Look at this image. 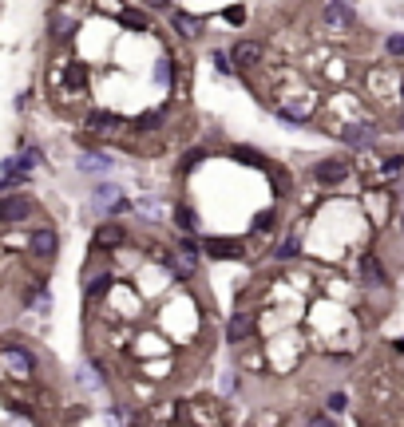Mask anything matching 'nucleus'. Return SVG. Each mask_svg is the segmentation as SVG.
<instances>
[{
  "mask_svg": "<svg viewBox=\"0 0 404 427\" xmlns=\"http://www.w3.org/2000/svg\"><path fill=\"white\" fill-rule=\"evenodd\" d=\"M313 178H317V182H325V186L345 182V178H349V162H345V158H325V162H317V166H313Z\"/></svg>",
  "mask_w": 404,
  "mask_h": 427,
  "instance_id": "1",
  "label": "nucleus"
},
{
  "mask_svg": "<svg viewBox=\"0 0 404 427\" xmlns=\"http://www.w3.org/2000/svg\"><path fill=\"white\" fill-rule=\"evenodd\" d=\"M325 24L333 32L349 28V24H353V8H349L345 0H329V4H325Z\"/></svg>",
  "mask_w": 404,
  "mask_h": 427,
  "instance_id": "2",
  "label": "nucleus"
},
{
  "mask_svg": "<svg viewBox=\"0 0 404 427\" xmlns=\"http://www.w3.org/2000/svg\"><path fill=\"white\" fill-rule=\"evenodd\" d=\"M32 210H36L32 198H4V202H0V218L4 221H24Z\"/></svg>",
  "mask_w": 404,
  "mask_h": 427,
  "instance_id": "3",
  "label": "nucleus"
},
{
  "mask_svg": "<svg viewBox=\"0 0 404 427\" xmlns=\"http://www.w3.org/2000/svg\"><path fill=\"white\" fill-rule=\"evenodd\" d=\"M202 250L211 253L214 261H218V257H242V245H238V241H230V237H206V241H202Z\"/></svg>",
  "mask_w": 404,
  "mask_h": 427,
  "instance_id": "4",
  "label": "nucleus"
},
{
  "mask_svg": "<svg viewBox=\"0 0 404 427\" xmlns=\"http://www.w3.org/2000/svg\"><path fill=\"white\" fill-rule=\"evenodd\" d=\"M234 60L242 63V67H254V63H262V44H258V40H242V44L234 47Z\"/></svg>",
  "mask_w": 404,
  "mask_h": 427,
  "instance_id": "5",
  "label": "nucleus"
},
{
  "mask_svg": "<svg viewBox=\"0 0 404 427\" xmlns=\"http://www.w3.org/2000/svg\"><path fill=\"white\" fill-rule=\"evenodd\" d=\"M87 127H92L96 135H115V131H119V119L107 115V111H92V115H87Z\"/></svg>",
  "mask_w": 404,
  "mask_h": 427,
  "instance_id": "6",
  "label": "nucleus"
},
{
  "mask_svg": "<svg viewBox=\"0 0 404 427\" xmlns=\"http://www.w3.org/2000/svg\"><path fill=\"white\" fill-rule=\"evenodd\" d=\"M123 226H99L96 230V245L99 250H107V245H123Z\"/></svg>",
  "mask_w": 404,
  "mask_h": 427,
  "instance_id": "7",
  "label": "nucleus"
},
{
  "mask_svg": "<svg viewBox=\"0 0 404 427\" xmlns=\"http://www.w3.org/2000/svg\"><path fill=\"white\" fill-rule=\"evenodd\" d=\"M32 253L36 257H52V253H56V234H52V230L32 234Z\"/></svg>",
  "mask_w": 404,
  "mask_h": 427,
  "instance_id": "8",
  "label": "nucleus"
},
{
  "mask_svg": "<svg viewBox=\"0 0 404 427\" xmlns=\"http://www.w3.org/2000/svg\"><path fill=\"white\" fill-rule=\"evenodd\" d=\"M4 360L12 364L17 372H32V368H36V360L28 356V352H20V348H4Z\"/></svg>",
  "mask_w": 404,
  "mask_h": 427,
  "instance_id": "9",
  "label": "nucleus"
},
{
  "mask_svg": "<svg viewBox=\"0 0 404 427\" xmlns=\"http://www.w3.org/2000/svg\"><path fill=\"white\" fill-rule=\"evenodd\" d=\"M365 281H369V285H388L385 265H381L376 257H365Z\"/></svg>",
  "mask_w": 404,
  "mask_h": 427,
  "instance_id": "10",
  "label": "nucleus"
},
{
  "mask_svg": "<svg viewBox=\"0 0 404 427\" xmlns=\"http://www.w3.org/2000/svg\"><path fill=\"white\" fill-rule=\"evenodd\" d=\"M250 329H254V320H250L246 313H242V316H234V320H230V340H242Z\"/></svg>",
  "mask_w": 404,
  "mask_h": 427,
  "instance_id": "11",
  "label": "nucleus"
},
{
  "mask_svg": "<svg viewBox=\"0 0 404 427\" xmlns=\"http://www.w3.org/2000/svg\"><path fill=\"white\" fill-rule=\"evenodd\" d=\"M175 28L182 32V36H198V20L187 12H175Z\"/></svg>",
  "mask_w": 404,
  "mask_h": 427,
  "instance_id": "12",
  "label": "nucleus"
},
{
  "mask_svg": "<svg viewBox=\"0 0 404 427\" xmlns=\"http://www.w3.org/2000/svg\"><path fill=\"white\" fill-rule=\"evenodd\" d=\"M178 226H182V230H198V218H194V210H187V206H182V210H178Z\"/></svg>",
  "mask_w": 404,
  "mask_h": 427,
  "instance_id": "13",
  "label": "nucleus"
},
{
  "mask_svg": "<svg viewBox=\"0 0 404 427\" xmlns=\"http://www.w3.org/2000/svg\"><path fill=\"white\" fill-rule=\"evenodd\" d=\"M345 139L349 142H369V131H365V127H345Z\"/></svg>",
  "mask_w": 404,
  "mask_h": 427,
  "instance_id": "14",
  "label": "nucleus"
},
{
  "mask_svg": "<svg viewBox=\"0 0 404 427\" xmlns=\"http://www.w3.org/2000/svg\"><path fill=\"white\" fill-rule=\"evenodd\" d=\"M123 24H127V28H147V20L139 12H123Z\"/></svg>",
  "mask_w": 404,
  "mask_h": 427,
  "instance_id": "15",
  "label": "nucleus"
},
{
  "mask_svg": "<svg viewBox=\"0 0 404 427\" xmlns=\"http://www.w3.org/2000/svg\"><path fill=\"white\" fill-rule=\"evenodd\" d=\"M155 127H159V115H151V111H147L143 119H139V131H155Z\"/></svg>",
  "mask_w": 404,
  "mask_h": 427,
  "instance_id": "16",
  "label": "nucleus"
},
{
  "mask_svg": "<svg viewBox=\"0 0 404 427\" xmlns=\"http://www.w3.org/2000/svg\"><path fill=\"white\" fill-rule=\"evenodd\" d=\"M388 52L392 56H404V36H388Z\"/></svg>",
  "mask_w": 404,
  "mask_h": 427,
  "instance_id": "17",
  "label": "nucleus"
},
{
  "mask_svg": "<svg viewBox=\"0 0 404 427\" xmlns=\"http://www.w3.org/2000/svg\"><path fill=\"white\" fill-rule=\"evenodd\" d=\"M214 67H218V72L226 76V72H230V56H222V52H214Z\"/></svg>",
  "mask_w": 404,
  "mask_h": 427,
  "instance_id": "18",
  "label": "nucleus"
},
{
  "mask_svg": "<svg viewBox=\"0 0 404 427\" xmlns=\"http://www.w3.org/2000/svg\"><path fill=\"white\" fill-rule=\"evenodd\" d=\"M83 76H87L83 67H72V72H67V83H72V87H80V83H83Z\"/></svg>",
  "mask_w": 404,
  "mask_h": 427,
  "instance_id": "19",
  "label": "nucleus"
},
{
  "mask_svg": "<svg viewBox=\"0 0 404 427\" xmlns=\"http://www.w3.org/2000/svg\"><path fill=\"white\" fill-rule=\"evenodd\" d=\"M254 226H258V230H270V226H274V214H270V210H266V214H258V221H254Z\"/></svg>",
  "mask_w": 404,
  "mask_h": 427,
  "instance_id": "20",
  "label": "nucleus"
},
{
  "mask_svg": "<svg viewBox=\"0 0 404 427\" xmlns=\"http://www.w3.org/2000/svg\"><path fill=\"white\" fill-rule=\"evenodd\" d=\"M107 281H111V277H96V281L87 285V293H103V289H107Z\"/></svg>",
  "mask_w": 404,
  "mask_h": 427,
  "instance_id": "21",
  "label": "nucleus"
},
{
  "mask_svg": "<svg viewBox=\"0 0 404 427\" xmlns=\"http://www.w3.org/2000/svg\"><path fill=\"white\" fill-rule=\"evenodd\" d=\"M293 253H297V241H293V237H290V241H286V245L277 250V257H293Z\"/></svg>",
  "mask_w": 404,
  "mask_h": 427,
  "instance_id": "22",
  "label": "nucleus"
},
{
  "mask_svg": "<svg viewBox=\"0 0 404 427\" xmlns=\"http://www.w3.org/2000/svg\"><path fill=\"white\" fill-rule=\"evenodd\" d=\"M155 76H159V79H162V83H167V79H171V63L162 60V63H159V67H155Z\"/></svg>",
  "mask_w": 404,
  "mask_h": 427,
  "instance_id": "23",
  "label": "nucleus"
},
{
  "mask_svg": "<svg viewBox=\"0 0 404 427\" xmlns=\"http://www.w3.org/2000/svg\"><path fill=\"white\" fill-rule=\"evenodd\" d=\"M329 408L341 411V408H349V404H345V395H329Z\"/></svg>",
  "mask_w": 404,
  "mask_h": 427,
  "instance_id": "24",
  "label": "nucleus"
},
{
  "mask_svg": "<svg viewBox=\"0 0 404 427\" xmlns=\"http://www.w3.org/2000/svg\"><path fill=\"white\" fill-rule=\"evenodd\" d=\"M151 4H155V8H167V0H151Z\"/></svg>",
  "mask_w": 404,
  "mask_h": 427,
  "instance_id": "25",
  "label": "nucleus"
},
{
  "mask_svg": "<svg viewBox=\"0 0 404 427\" xmlns=\"http://www.w3.org/2000/svg\"><path fill=\"white\" fill-rule=\"evenodd\" d=\"M401 226H404V214H401Z\"/></svg>",
  "mask_w": 404,
  "mask_h": 427,
  "instance_id": "26",
  "label": "nucleus"
}]
</instances>
